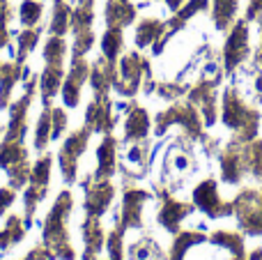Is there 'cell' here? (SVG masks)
Here are the masks:
<instances>
[{
	"mask_svg": "<svg viewBox=\"0 0 262 260\" xmlns=\"http://www.w3.org/2000/svg\"><path fill=\"white\" fill-rule=\"evenodd\" d=\"M232 207L242 230L251 237H262V191L246 189L235 198Z\"/></svg>",
	"mask_w": 262,
	"mask_h": 260,
	"instance_id": "cell-1",
	"label": "cell"
},
{
	"mask_svg": "<svg viewBox=\"0 0 262 260\" xmlns=\"http://www.w3.org/2000/svg\"><path fill=\"white\" fill-rule=\"evenodd\" d=\"M193 201H195V205L209 216V219H223V216H228V214L235 212L232 203H223L221 198H219L216 182H214V180H205V182H200L198 187H195Z\"/></svg>",
	"mask_w": 262,
	"mask_h": 260,
	"instance_id": "cell-2",
	"label": "cell"
},
{
	"mask_svg": "<svg viewBox=\"0 0 262 260\" xmlns=\"http://www.w3.org/2000/svg\"><path fill=\"white\" fill-rule=\"evenodd\" d=\"M246 55H249V28H246V23L242 21L235 26V30L230 32V37H228V41H226V67H228V72H232L237 64L244 62Z\"/></svg>",
	"mask_w": 262,
	"mask_h": 260,
	"instance_id": "cell-3",
	"label": "cell"
},
{
	"mask_svg": "<svg viewBox=\"0 0 262 260\" xmlns=\"http://www.w3.org/2000/svg\"><path fill=\"white\" fill-rule=\"evenodd\" d=\"M193 210L195 207L189 205V203H180V201H172V198H166L161 212H159V224L166 230H170L172 235H177L180 233V224L189 214H193Z\"/></svg>",
	"mask_w": 262,
	"mask_h": 260,
	"instance_id": "cell-4",
	"label": "cell"
},
{
	"mask_svg": "<svg viewBox=\"0 0 262 260\" xmlns=\"http://www.w3.org/2000/svg\"><path fill=\"white\" fill-rule=\"evenodd\" d=\"M149 198V193L145 191H127L124 193V212H122V228H138L140 221V212H143L145 201Z\"/></svg>",
	"mask_w": 262,
	"mask_h": 260,
	"instance_id": "cell-5",
	"label": "cell"
},
{
	"mask_svg": "<svg viewBox=\"0 0 262 260\" xmlns=\"http://www.w3.org/2000/svg\"><path fill=\"white\" fill-rule=\"evenodd\" d=\"M111 196H113V187H111L108 182L95 184V187L90 189V193H88V203H85L88 212H90L92 216L104 214L108 203H111Z\"/></svg>",
	"mask_w": 262,
	"mask_h": 260,
	"instance_id": "cell-6",
	"label": "cell"
},
{
	"mask_svg": "<svg viewBox=\"0 0 262 260\" xmlns=\"http://www.w3.org/2000/svg\"><path fill=\"white\" fill-rule=\"evenodd\" d=\"M212 244L226 249L232 256H244V237L237 233H226V230H216L212 235Z\"/></svg>",
	"mask_w": 262,
	"mask_h": 260,
	"instance_id": "cell-7",
	"label": "cell"
},
{
	"mask_svg": "<svg viewBox=\"0 0 262 260\" xmlns=\"http://www.w3.org/2000/svg\"><path fill=\"white\" fill-rule=\"evenodd\" d=\"M200 242H205L203 233H177L172 251H170V260H184L186 251H189L193 244H200Z\"/></svg>",
	"mask_w": 262,
	"mask_h": 260,
	"instance_id": "cell-8",
	"label": "cell"
},
{
	"mask_svg": "<svg viewBox=\"0 0 262 260\" xmlns=\"http://www.w3.org/2000/svg\"><path fill=\"white\" fill-rule=\"evenodd\" d=\"M129 258L131 260H166V256L161 253V249L152 242L149 237L140 240L138 244L129 249Z\"/></svg>",
	"mask_w": 262,
	"mask_h": 260,
	"instance_id": "cell-9",
	"label": "cell"
},
{
	"mask_svg": "<svg viewBox=\"0 0 262 260\" xmlns=\"http://www.w3.org/2000/svg\"><path fill=\"white\" fill-rule=\"evenodd\" d=\"M237 12V0H214V23L219 30L228 28Z\"/></svg>",
	"mask_w": 262,
	"mask_h": 260,
	"instance_id": "cell-10",
	"label": "cell"
},
{
	"mask_svg": "<svg viewBox=\"0 0 262 260\" xmlns=\"http://www.w3.org/2000/svg\"><path fill=\"white\" fill-rule=\"evenodd\" d=\"M145 134H147V115H145V111L140 109L131 111L127 120V138H143Z\"/></svg>",
	"mask_w": 262,
	"mask_h": 260,
	"instance_id": "cell-11",
	"label": "cell"
},
{
	"mask_svg": "<svg viewBox=\"0 0 262 260\" xmlns=\"http://www.w3.org/2000/svg\"><path fill=\"white\" fill-rule=\"evenodd\" d=\"M159 32H161V23L159 21H145L143 26L138 28V37H136V41H138V46H145V44H149L154 37H159Z\"/></svg>",
	"mask_w": 262,
	"mask_h": 260,
	"instance_id": "cell-12",
	"label": "cell"
},
{
	"mask_svg": "<svg viewBox=\"0 0 262 260\" xmlns=\"http://www.w3.org/2000/svg\"><path fill=\"white\" fill-rule=\"evenodd\" d=\"M120 41H122V37H120V30H111L108 35H106L104 39V51L108 58H115V53H118L120 49Z\"/></svg>",
	"mask_w": 262,
	"mask_h": 260,
	"instance_id": "cell-13",
	"label": "cell"
},
{
	"mask_svg": "<svg viewBox=\"0 0 262 260\" xmlns=\"http://www.w3.org/2000/svg\"><path fill=\"white\" fill-rule=\"evenodd\" d=\"M21 12H23V14H21L23 23H35V21H37V16H39V5L26 3V5H23Z\"/></svg>",
	"mask_w": 262,
	"mask_h": 260,
	"instance_id": "cell-14",
	"label": "cell"
},
{
	"mask_svg": "<svg viewBox=\"0 0 262 260\" xmlns=\"http://www.w3.org/2000/svg\"><path fill=\"white\" fill-rule=\"evenodd\" d=\"M249 260H262V249H255L253 253H251V258Z\"/></svg>",
	"mask_w": 262,
	"mask_h": 260,
	"instance_id": "cell-15",
	"label": "cell"
},
{
	"mask_svg": "<svg viewBox=\"0 0 262 260\" xmlns=\"http://www.w3.org/2000/svg\"><path fill=\"white\" fill-rule=\"evenodd\" d=\"M232 260H244V256H235V258H232Z\"/></svg>",
	"mask_w": 262,
	"mask_h": 260,
	"instance_id": "cell-16",
	"label": "cell"
}]
</instances>
